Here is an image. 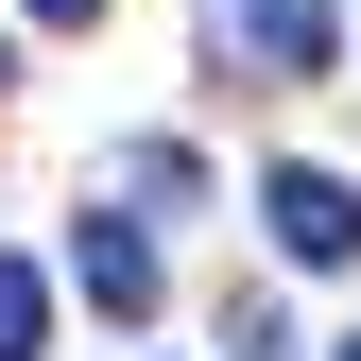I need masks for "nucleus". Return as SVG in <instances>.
Segmentation results:
<instances>
[{
    "label": "nucleus",
    "instance_id": "6e6552de",
    "mask_svg": "<svg viewBox=\"0 0 361 361\" xmlns=\"http://www.w3.org/2000/svg\"><path fill=\"white\" fill-rule=\"evenodd\" d=\"M344 361H361V344H344Z\"/></svg>",
    "mask_w": 361,
    "mask_h": 361
},
{
    "label": "nucleus",
    "instance_id": "39448f33",
    "mask_svg": "<svg viewBox=\"0 0 361 361\" xmlns=\"http://www.w3.org/2000/svg\"><path fill=\"white\" fill-rule=\"evenodd\" d=\"M121 190H138V207H207V155H172V138H138V155H121Z\"/></svg>",
    "mask_w": 361,
    "mask_h": 361
},
{
    "label": "nucleus",
    "instance_id": "423d86ee",
    "mask_svg": "<svg viewBox=\"0 0 361 361\" xmlns=\"http://www.w3.org/2000/svg\"><path fill=\"white\" fill-rule=\"evenodd\" d=\"M224 344H241V361H293V327H276V310H224Z\"/></svg>",
    "mask_w": 361,
    "mask_h": 361
},
{
    "label": "nucleus",
    "instance_id": "f03ea898",
    "mask_svg": "<svg viewBox=\"0 0 361 361\" xmlns=\"http://www.w3.org/2000/svg\"><path fill=\"white\" fill-rule=\"evenodd\" d=\"M224 52H258V86H327L344 69V18L327 0H224Z\"/></svg>",
    "mask_w": 361,
    "mask_h": 361
},
{
    "label": "nucleus",
    "instance_id": "7ed1b4c3",
    "mask_svg": "<svg viewBox=\"0 0 361 361\" xmlns=\"http://www.w3.org/2000/svg\"><path fill=\"white\" fill-rule=\"evenodd\" d=\"M69 293L104 310V327H138V310H155V241H138V207H86V224H69Z\"/></svg>",
    "mask_w": 361,
    "mask_h": 361
},
{
    "label": "nucleus",
    "instance_id": "0eeeda50",
    "mask_svg": "<svg viewBox=\"0 0 361 361\" xmlns=\"http://www.w3.org/2000/svg\"><path fill=\"white\" fill-rule=\"evenodd\" d=\"M18 18H52V35H69V18H104V0H18Z\"/></svg>",
    "mask_w": 361,
    "mask_h": 361
},
{
    "label": "nucleus",
    "instance_id": "20e7f679",
    "mask_svg": "<svg viewBox=\"0 0 361 361\" xmlns=\"http://www.w3.org/2000/svg\"><path fill=\"white\" fill-rule=\"evenodd\" d=\"M0 361H52V276L35 258H0Z\"/></svg>",
    "mask_w": 361,
    "mask_h": 361
},
{
    "label": "nucleus",
    "instance_id": "f257e3e1",
    "mask_svg": "<svg viewBox=\"0 0 361 361\" xmlns=\"http://www.w3.org/2000/svg\"><path fill=\"white\" fill-rule=\"evenodd\" d=\"M258 224H276V258H310V276H344V258H361V190H344V172H258Z\"/></svg>",
    "mask_w": 361,
    "mask_h": 361
}]
</instances>
